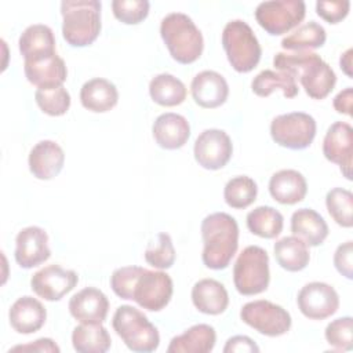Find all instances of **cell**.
<instances>
[{
  "label": "cell",
  "instance_id": "1",
  "mask_svg": "<svg viewBox=\"0 0 353 353\" xmlns=\"http://www.w3.org/2000/svg\"><path fill=\"white\" fill-rule=\"evenodd\" d=\"M110 287L121 299L135 301L141 307L159 312L172 296V280L161 270H149L141 266H123L110 276Z\"/></svg>",
  "mask_w": 353,
  "mask_h": 353
},
{
  "label": "cell",
  "instance_id": "2",
  "mask_svg": "<svg viewBox=\"0 0 353 353\" xmlns=\"http://www.w3.org/2000/svg\"><path fill=\"white\" fill-rule=\"evenodd\" d=\"M273 65L299 79L305 92L313 99L325 98L335 87L336 74L332 68L316 52L298 51L296 54L277 52Z\"/></svg>",
  "mask_w": 353,
  "mask_h": 353
},
{
  "label": "cell",
  "instance_id": "3",
  "mask_svg": "<svg viewBox=\"0 0 353 353\" xmlns=\"http://www.w3.org/2000/svg\"><path fill=\"white\" fill-rule=\"evenodd\" d=\"M203 263L214 270L228 268L239 247V226L226 212H214L201 222Z\"/></svg>",
  "mask_w": 353,
  "mask_h": 353
},
{
  "label": "cell",
  "instance_id": "4",
  "mask_svg": "<svg viewBox=\"0 0 353 353\" xmlns=\"http://www.w3.org/2000/svg\"><path fill=\"white\" fill-rule=\"evenodd\" d=\"M101 1L65 0L61 3L62 36L73 47L92 44L101 32Z\"/></svg>",
  "mask_w": 353,
  "mask_h": 353
},
{
  "label": "cell",
  "instance_id": "5",
  "mask_svg": "<svg viewBox=\"0 0 353 353\" xmlns=\"http://www.w3.org/2000/svg\"><path fill=\"white\" fill-rule=\"evenodd\" d=\"M160 34L176 62L188 65L200 58L204 48L203 34L189 15L170 12L161 19Z\"/></svg>",
  "mask_w": 353,
  "mask_h": 353
},
{
  "label": "cell",
  "instance_id": "6",
  "mask_svg": "<svg viewBox=\"0 0 353 353\" xmlns=\"http://www.w3.org/2000/svg\"><path fill=\"white\" fill-rule=\"evenodd\" d=\"M112 325L124 345L132 352L149 353L154 352L160 345L157 328L139 309L131 305H121L116 309Z\"/></svg>",
  "mask_w": 353,
  "mask_h": 353
},
{
  "label": "cell",
  "instance_id": "7",
  "mask_svg": "<svg viewBox=\"0 0 353 353\" xmlns=\"http://www.w3.org/2000/svg\"><path fill=\"white\" fill-rule=\"evenodd\" d=\"M222 47L236 72H251L259 62L262 50L251 26L241 21H229L222 30Z\"/></svg>",
  "mask_w": 353,
  "mask_h": 353
},
{
  "label": "cell",
  "instance_id": "8",
  "mask_svg": "<svg viewBox=\"0 0 353 353\" xmlns=\"http://www.w3.org/2000/svg\"><path fill=\"white\" fill-rule=\"evenodd\" d=\"M270 280L269 255L259 245L245 247L233 266V283L241 295L266 291Z\"/></svg>",
  "mask_w": 353,
  "mask_h": 353
},
{
  "label": "cell",
  "instance_id": "9",
  "mask_svg": "<svg viewBox=\"0 0 353 353\" xmlns=\"http://www.w3.org/2000/svg\"><path fill=\"white\" fill-rule=\"evenodd\" d=\"M272 139L292 150L307 148L316 137V120L305 112H291L276 116L270 123Z\"/></svg>",
  "mask_w": 353,
  "mask_h": 353
},
{
  "label": "cell",
  "instance_id": "10",
  "mask_svg": "<svg viewBox=\"0 0 353 353\" xmlns=\"http://www.w3.org/2000/svg\"><path fill=\"white\" fill-rule=\"evenodd\" d=\"M306 14L302 0H269L255 8V19L269 34L279 36L298 26Z\"/></svg>",
  "mask_w": 353,
  "mask_h": 353
},
{
  "label": "cell",
  "instance_id": "11",
  "mask_svg": "<svg viewBox=\"0 0 353 353\" xmlns=\"http://www.w3.org/2000/svg\"><path fill=\"white\" fill-rule=\"evenodd\" d=\"M243 323L266 336L284 335L291 328V316L280 305L258 299L247 302L240 310Z\"/></svg>",
  "mask_w": 353,
  "mask_h": 353
},
{
  "label": "cell",
  "instance_id": "12",
  "mask_svg": "<svg viewBox=\"0 0 353 353\" xmlns=\"http://www.w3.org/2000/svg\"><path fill=\"white\" fill-rule=\"evenodd\" d=\"M301 313L312 320H324L339 307V296L334 287L321 281L305 284L296 296Z\"/></svg>",
  "mask_w": 353,
  "mask_h": 353
},
{
  "label": "cell",
  "instance_id": "13",
  "mask_svg": "<svg viewBox=\"0 0 353 353\" xmlns=\"http://www.w3.org/2000/svg\"><path fill=\"white\" fill-rule=\"evenodd\" d=\"M194 159L205 170H219L228 164L233 153V145L223 130H204L194 142Z\"/></svg>",
  "mask_w": 353,
  "mask_h": 353
},
{
  "label": "cell",
  "instance_id": "14",
  "mask_svg": "<svg viewBox=\"0 0 353 353\" xmlns=\"http://www.w3.org/2000/svg\"><path fill=\"white\" fill-rule=\"evenodd\" d=\"M77 281L79 276L74 270L54 263L37 270L30 279V287L36 295L52 302L62 299L76 287Z\"/></svg>",
  "mask_w": 353,
  "mask_h": 353
},
{
  "label": "cell",
  "instance_id": "15",
  "mask_svg": "<svg viewBox=\"0 0 353 353\" xmlns=\"http://www.w3.org/2000/svg\"><path fill=\"white\" fill-rule=\"evenodd\" d=\"M323 154L327 160L341 167L346 179H352L353 128L349 123L336 121L330 125L323 139Z\"/></svg>",
  "mask_w": 353,
  "mask_h": 353
},
{
  "label": "cell",
  "instance_id": "16",
  "mask_svg": "<svg viewBox=\"0 0 353 353\" xmlns=\"http://www.w3.org/2000/svg\"><path fill=\"white\" fill-rule=\"evenodd\" d=\"M51 255L48 234L39 226H28L19 230L15 239V261L23 269L34 268L46 262Z\"/></svg>",
  "mask_w": 353,
  "mask_h": 353
},
{
  "label": "cell",
  "instance_id": "17",
  "mask_svg": "<svg viewBox=\"0 0 353 353\" xmlns=\"http://www.w3.org/2000/svg\"><path fill=\"white\" fill-rule=\"evenodd\" d=\"M68 307L70 314L80 323L102 324L108 316L109 301L101 290L85 287L70 298Z\"/></svg>",
  "mask_w": 353,
  "mask_h": 353
},
{
  "label": "cell",
  "instance_id": "18",
  "mask_svg": "<svg viewBox=\"0 0 353 353\" xmlns=\"http://www.w3.org/2000/svg\"><path fill=\"white\" fill-rule=\"evenodd\" d=\"M194 102L205 109H214L225 103L229 95V85L222 74L215 70L197 73L190 84Z\"/></svg>",
  "mask_w": 353,
  "mask_h": 353
},
{
  "label": "cell",
  "instance_id": "19",
  "mask_svg": "<svg viewBox=\"0 0 353 353\" xmlns=\"http://www.w3.org/2000/svg\"><path fill=\"white\" fill-rule=\"evenodd\" d=\"M29 170L37 179H52L63 168L65 153L62 148L50 139L37 142L29 153Z\"/></svg>",
  "mask_w": 353,
  "mask_h": 353
},
{
  "label": "cell",
  "instance_id": "20",
  "mask_svg": "<svg viewBox=\"0 0 353 353\" xmlns=\"http://www.w3.org/2000/svg\"><path fill=\"white\" fill-rule=\"evenodd\" d=\"M23 72L29 83L37 88L62 85L68 76V69L63 59L54 54L39 59L25 61Z\"/></svg>",
  "mask_w": 353,
  "mask_h": 353
},
{
  "label": "cell",
  "instance_id": "21",
  "mask_svg": "<svg viewBox=\"0 0 353 353\" xmlns=\"http://www.w3.org/2000/svg\"><path fill=\"white\" fill-rule=\"evenodd\" d=\"M153 138L156 143L168 150L182 148L190 137V125L186 117L178 113L160 114L152 127Z\"/></svg>",
  "mask_w": 353,
  "mask_h": 353
},
{
  "label": "cell",
  "instance_id": "22",
  "mask_svg": "<svg viewBox=\"0 0 353 353\" xmlns=\"http://www.w3.org/2000/svg\"><path fill=\"white\" fill-rule=\"evenodd\" d=\"M47 319L43 303L29 295L18 298L10 307L8 320L18 334H33L39 331Z\"/></svg>",
  "mask_w": 353,
  "mask_h": 353
},
{
  "label": "cell",
  "instance_id": "23",
  "mask_svg": "<svg viewBox=\"0 0 353 353\" xmlns=\"http://www.w3.org/2000/svg\"><path fill=\"white\" fill-rule=\"evenodd\" d=\"M307 192L305 176L296 170H280L270 176L269 193L280 204H296Z\"/></svg>",
  "mask_w": 353,
  "mask_h": 353
},
{
  "label": "cell",
  "instance_id": "24",
  "mask_svg": "<svg viewBox=\"0 0 353 353\" xmlns=\"http://www.w3.org/2000/svg\"><path fill=\"white\" fill-rule=\"evenodd\" d=\"M192 302L204 314H221L229 305V295L222 283L214 279H201L192 288Z\"/></svg>",
  "mask_w": 353,
  "mask_h": 353
},
{
  "label": "cell",
  "instance_id": "25",
  "mask_svg": "<svg viewBox=\"0 0 353 353\" xmlns=\"http://www.w3.org/2000/svg\"><path fill=\"white\" fill-rule=\"evenodd\" d=\"M19 51L25 61L51 57L55 52V37L47 25L34 23L28 26L18 40Z\"/></svg>",
  "mask_w": 353,
  "mask_h": 353
},
{
  "label": "cell",
  "instance_id": "26",
  "mask_svg": "<svg viewBox=\"0 0 353 353\" xmlns=\"http://www.w3.org/2000/svg\"><path fill=\"white\" fill-rule=\"evenodd\" d=\"M119 92L116 85L102 77H95L85 81L80 90L81 105L95 113H103L116 106Z\"/></svg>",
  "mask_w": 353,
  "mask_h": 353
},
{
  "label": "cell",
  "instance_id": "27",
  "mask_svg": "<svg viewBox=\"0 0 353 353\" xmlns=\"http://www.w3.org/2000/svg\"><path fill=\"white\" fill-rule=\"evenodd\" d=\"M216 334L214 327L208 324H196L183 334L171 339L168 353H208L214 349Z\"/></svg>",
  "mask_w": 353,
  "mask_h": 353
},
{
  "label": "cell",
  "instance_id": "28",
  "mask_svg": "<svg viewBox=\"0 0 353 353\" xmlns=\"http://www.w3.org/2000/svg\"><path fill=\"white\" fill-rule=\"evenodd\" d=\"M291 232L307 245L317 247L327 239L328 225L317 211L299 208L291 216Z\"/></svg>",
  "mask_w": 353,
  "mask_h": 353
},
{
  "label": "cell",
  "instance_id": "29",
  "mask_svg": "<svg viewBox=\"0 0 353 353\" xmlns=\"http://www.w3.org/2000/svg\"><path fill=\"white\" fill-rule=\"evenodd\" d=\"M274 258L277 263L288 272L305 269L310 261L307 244L296 236H285L274 243Z\"/></svg>",
  "mask_w": 353,
  "mask_h": 353
},
{
  "label": "cell",
  "instance_id": "30",
  "mask_svg": "<svg viewBox=\"0 0 353 353\" xmlns=\"http://www.w3.org/2000/svg\"><path fill=\"white\" fill-rule=\"evenodd\" d=\"M72 345L79 353H105L109 350L112 339L102 324L81 323L72 332Z\"/></svg>",
  "mask_w": 353,
  "mask_h": 353
},
{
  "label": "cell",
  "instance_id": "31",
  "mask_svg": "<svg viewBox=\"0 0 353 353\" xmlns=\"http://www.w3.org/2000/svg\"><path fill=\"white\" fill-rule=\"evenodd\" d=\"M251 88L258 97H269L274 90H281L285 98H294L299 91L292 74L281 70L274 72L270 69L259 72L254 77Z\"/></svg>",
  "mask_w": 353,
  "mask_h": 353
},
{
  "label": "cell",
  "instance_id": "32",
  "mask_svg": "<svg viewBox=\"0 0 353 353\" xmlns=\"http://www.w3.org/2000/svg\"><path fill=\"white\" fill-rule=\"evenodd\" d=\"M150 98L161 106L181 105L186 98L185 84L170 73H160L149 83Z\"/></svg>",
  "mask_w": 353,
  "mask_h": 353
},
{
  "label": "cell",
  "instance_id": "33",
  "mask_svg": "<svg viewBox=\"0 0 353 353\" xmlns=\"http://www.w3.org/2000/svg\"><path fill=\"white\" fill-rule=\"evenodd\" d=\"M283 225V215L270 205H259L247 214V228L251 233L263 239L277 237Z\"/></svg>",
  "mask_w": 353,
  "mask_h": 353
},
{
  "label": "cell",
  "instance_id": "34",
  "mask_svg": "<svg viewBox=\"0 0 353 353\" xmlns=\"http://www.w3.org/2000/svg\"><path fill=\"white\" fill-rule=\"evenodd\" d=\"M325 29L320 23L310 21L285 36L281 40V47L288 51H309L321 47L325 43Z\"/></svg>",
  "mask_w": 353,
  "mask_h": 353
},
{
  "label": "cell",
  "instance_id": "35",
  "mask_svg": "<svg viewBox=\"0 0 353 353\" xmlns=\"http://www.w3.org/2000/svg\"><path fill=\"white\" fill-rule=\"evenodd\" d=\"M258 194L255 181L247 175H239L228 181L223 189V199L232 208L241 210L251 205Z\"/></svg>",
  "mask_w": 353,
  "mask_h": 353
},
{
  "label": "cell",
  "instance_id": "36",
  "mask_svg": "<svg viewBox=\"0 0 353 353\" xmlns=\"http://www.w3.org/2000/svg\"><path fill=\"white\" fill-rule=\"evenodd\" d=\"M325 205L331 218L343 228H352V211H353V194L343 188H334L325 196Z\"/></svg>",
  "mask_w": 353,
  "mask_h": 353
},
{
  "label": "cell",
  "instance_id": "37",
  "mask_svg": "<svg viewBox=\"0 0 353 353\" xmlns=\"http://www.w3.org/2000/svg\"><path fill=\"white\" fill-rule=\"evenodd\" d=\"M34 99L41 112L50 116H62L70 106V95L63 85L37 88Z\"/></svg>",
  "mask_w": 353,
  "mask_h": 353
},
{
  "label": "cell",
  "instance_id": "38",
  "mask_svg": "<svg viewBox=\"0 0 353 353\" xmlns=\"http://www.w3.org/2000/svg\"><path fill=\"white\" fill-rule=\"evenodd\" d=\"M145 261L156 269H168L175 262V248L168 233H159L145 250Z\"/></svg>",
  "mask_w": 353,
  "mask_h": 353
},
{
  "label": "cell",
  "instance_id": "39",
  "mask_svg": "<svg viewBox=\"0 0 353 353\" xmlns=\"http://www.w3.org/2000/svg\"><path fill=\"white\" fill-rule=\"evenodd\" d=\"M353 320L349 316L332 320L325 327V339L336 350H352L353 349Z\"/></svg>",
  "mask_w": 353,
  "mask_h": 353
},
{
  "label": "cell",
  "instance_id": "40",
  "mask_svg": "<svg viewBox=\"0 0 353 353\" xmlns=\"http://www.w3.org/2000/svg\"><path fill=\"white\" fill-rule=\"evenodd\" d=\"M148 0H113L112 10L114 17L127 25H135L143 21L149 14Z\"/></svg>",
  "mask_w": 353,
  "mask_h": 353
},
{
  "label": "cell",
  "instance_id": "41",
  "mask_svg": "<svg viewBox=\"0 0 353 353\" xmlns=\"http://www.w3.org/2000/svg\"><path fill=\"white\" fill-rule=\"evenodd\" d=\"M350 8V1L347 0H331L324 1L319 0L316 3V12L328 23H336L342 21Z\"/></svg>",
  "mask_w": 353,
  "mask_h": 353
},
{
  "label": "cell",
  "instance_id": "42",
  "mask_svg": "<svg viewBox=\"0 0 353 353\" xmlns=\"http://www.w3.org/2000/svg\"><path fill=\"white\" fill-rule=\"evenodd\" d=\"M353 243L350 240L338 245L334 254V265L336 270L346 279L353 277Z\"/></svg>",
  "mask_w": 353,
  "mask_h": 353
},
{
  "label": "cell",
  "instance_id": "43",
  "mask_svg": "<svg viewBox=\"0 0 353 353\" xmlns=\"http://www.w3.org/2000/svg\"><path fill=\"white\" fill-rule=\"evenodd\" d=\"M225 353H230V352H259V347L256 346V343L245 336V335H236L228 339L225 347H223Z\"/></svg>",
  "mask_w": 353,
  "mask_h": 353
},
{
  "label": "cell",
  "instance_id": "44",
  "mask_svg": "<svg viewBox=\"0 0 353 353\" xmlns=\"http://www.w3.org/2000/svg\"><path fill=\"white\" fill-rule=\"evenodd\" d=\"M352 102H353V88L346 87L345 90L339 91L334 98V109L338 113H345L352 116Z\"/></svg>",
  "mask_w": 353,
  "mask_h": 353
},
{
  "label": "cell",
  "instance_id": "45",
  "mask_svg": "<svg viewBox=\"0 0 353 353\" xmlns=\"http://www.w3.org/2000/svg\"><path fill=\"white\" fill-rule=\"evenodd\" d=\"M11 350H29V352H59L58 345L50 339V338H40L37 341H34L33 343L29 345H19V346H14ZM10 350V352H11Z\"/></svg>",
  "mask_w": 353,
  "mask_h": 353
},
{
  "label": "cell",
  "instance_id": "46",
  "mask_svg": "<svg viewBox=\"0 0 353 353\" xmlns=\"http://www.w3.org/2000/svg\"><path fill=\"white\" fill-rule=\"evenodd\" d=\"M339 65H341V69L349 76L352 77V48H349L346 52H343L341 55V59H339Z\"/></svg>",
  "mask_w": 353,
  "mask_h": 353
}]
</instances>
